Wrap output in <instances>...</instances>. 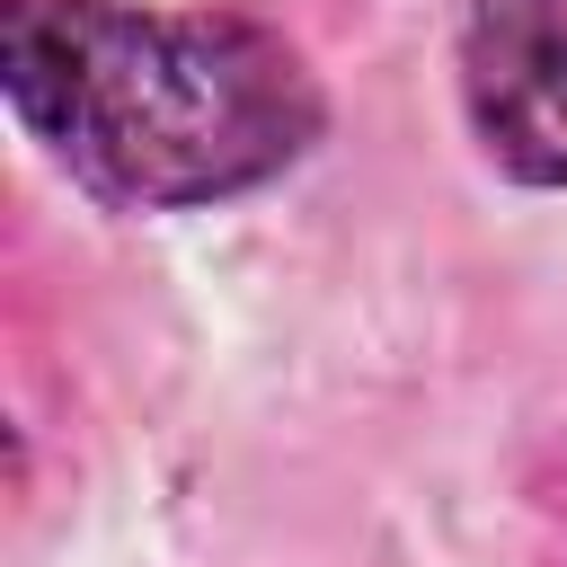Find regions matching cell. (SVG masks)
I'll list each match as a JSON object with an SVG mask.
<instances>
[{
  "label": "cell",
  "mask_w": 567,
  "mask_h": 567,
  "mask_svg": "<svg viewBox=\"0 0 567 567\" xmlns=\"http://www.w3.org/2000/svg\"><path fill=\"white\" fill-rule=\"evenodd\" d=\"M470 9H567V0H470Z\"/></svg>",
  "instance_id": "obj_3"
},
{
  "label": "cell",
  "mask_w": 567,
  "mask_h": 567,
  "mask_svg": "<svg viewBox=\"0 0 567 567\" xmlns=\"http://www.w3.org/2000/svg\"><path fill=\"white\" fill-rule=\"evenodd\" d=\"M0 97L106 213H221L328 133V89L257 9L0 0Z\"/></svg>",
  "instance_id": "obj_1"
},
{
  "label": "cell",
  "mask_w": 567,
  "mask_h": 567,
  "mask_svg": "<svg viewBox=\"0 0 567 567\" xmlns=\"http://www.w3.org/2000/svg\"><path fill=\"white\" fill-rule=\"evenodd\" d=\"M461 115L496 177L567 195V9H470Z\"/></svg>",
  "instance_id": "obj_2"
}]
</instances>
